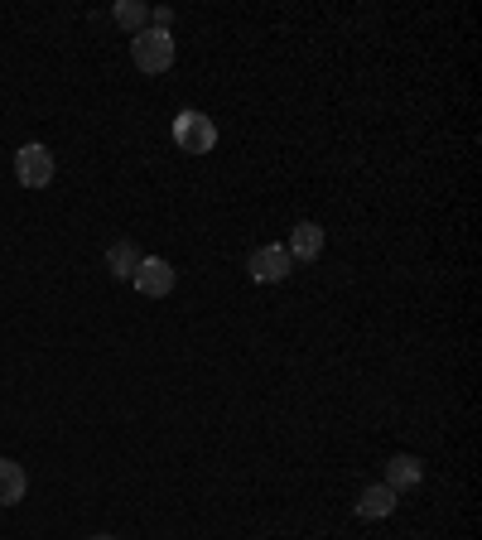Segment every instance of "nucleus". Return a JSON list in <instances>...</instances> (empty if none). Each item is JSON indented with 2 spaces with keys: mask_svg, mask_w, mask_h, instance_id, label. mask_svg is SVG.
<instances>
[{
  "mask_svg": "<svg viewBox=\"0 0 482 540\" xmlns=\"http://www.w3.org/2000/svg\"><path fill=\"white\" fill-rule=\"evenodd\" d=\"M131 58L140 73H169L174 68V34L169 29H140L131 34Z\"/></svg>",
  "mask_w": 482,
  "mask_h": 540,
  "instance_id": "f257e3e1",
  "label": "nucleus"
},
{
  "mask_svg": "<svg viewBox=\"0 0 482 540\" xmlns=\"http://www.w3.org/2000/svg\"><path fill=\"white\" fill-rule=\"evenodd\" d=\"M174 140H179V150L184 155H208L217 145V126H213V116H203V111H179L174 116Z\"/></svg>",
  "mask_w": 482,
  "mask_h": 540,
  "instance_id": "f03ea898",
  "label": "nucleus"
},
{
  "mask_svg": "<svg viewBox=\"0 0 482 540\" xmlns=\"http://www.w3.org/2000/svg\"><path fill=\"white\" fill-rule=\"evenodd\" d=\"M15 179L25 189H49L54 184V155L44 145H20L15 150Z\"/></svg>",
  "mask_w": 482,
  "mask_h": 540,
  "instance_id": "7ed1b4c3",
  "label": "nucleus"
},
{
  "mask_svg": "<svg viewBox=\"0 0 482 540\" xmlns=\"http://www.w3.org/2000/svg\"><path fill=\"white\" fill-rule=\"evenodd\" d=\"M174 280H179V275H174V266H169L164 256H140V266H135V275H131V285L150 299L174 295Z\"/></svg>",
  "mask_w": 482,
  "mask_h": 540,
  "instance_id": "20e7f679",
  "label": "nucleus"
},
{
  "mask_svg": "<svg viewBox=\"0 0 482 540\" xmlns=\"http://www.w3.org/2000/svg\"><path fill=\"white\" fill-rule=\"evenodd\" d=\"M246 270H251V280H256V285H280V280H290L295 261H290V251H285V246H261V251H251Z\"/></svg>",
  "mask_w": 482,
  "mask_h": 540,
  "instance_id": "39448f33",
  "label": "nucleus"
},
{
  "mask_svg": "<svg viewBox=\"0 0 482 540\" xmlns=\"http://www.w3.org/2000/svg\"><path fill=\"white\" fill-rule=\"evenodd\" d=\"M285 251H290V261H319L323 256V227L319 222H299L295 232H290V242H285Z\"/></svg>",
  "mask_w": 482,
  "mask_h": 540,
  "instance_id": "423d86ee",
  "label": "nucleus"
},
{
  "mask_svg": "<svg viewBox=\"0 0 482 540\" xmlns=\"http://www.w3.org/2000/svg\"><path fill=\"white\" fill-rule=\"evenodd\" d=\"M396 497H401V492H391L386 483L362 487V497H357V516H362V521H381V516L396 512Z\"/></svg>",
  "mask_w": 482,
  "mask_h": 540,
  "instance_id": "0eeeda50",
  "label": "nucleus"
},
{
  "mask_svg": "<svg viewBox=\"0 0 482 540\" xmlns=\"http://www.w3.org/2000/svg\"><path fill=\"white\" fill-rule=\"evenodd\" d=\"M420 478H425V468H420L415 454H396V459H386V487H391V492L420 487Z\"/></svg>",
  "mask_w": 482,
  "mask_h": 540,
  "instance_id": "6e6552de",
  "label": "nucleus"
},
{
  "mask_svg": "<svg viewBox=\"0 0 482 540\" xmlns=\"http://www.w3.org/2000/svg\"><path fill=\"white\" fill-rule=\"evenodd\" d=\"M25 492H29V473L15 459H0V507L25 502Z\"/></svg>",
  "mask_w": 482,
  "mask_h": 540,
  "instance_id": "1a4fd4ad",
  "label": "nucleus"
},
{
  "mask_svg": "<svg viewBox=\"0 0 482 540\" xmlns=\"http://www.w3.org/2000/svg\"><path fill=\"white\" fill-rule=\"evenodd\" d=\"M135 266H140V246L135 242H116L107 251V275H116V280H131Z\"/></svg>",
  "mask_w": 482,
  "mask_h": 540,
  "instance_id": "9d476101",
  "label": "nucleus"
},
{
  "mask_svg": "<svg viewBox=\"0 0 482 540\" xmlns=\"http://www.w3.org/2000/svg\"><path fill=\"white\" fill-rule=\"evenodd\" d=\"M116 25L131 29V34H140V29H150V10H145V0H116Z\"/></svg>",
  "mask_w": 482,
  "mask_h": 540,
  "instance_id": "9b49d317",
  "label": "nucleus"
},
{
  "mask_svg": "<svg viewBox=\"0 0 482 540\" xmlns=\"http://www.w3.org/2000/svg\"><path fill=\"white\" fill-rule=\"evenodd\" d=\"M92 540H116V536H92Z\"/></svg>",
  "mask_w": 482,
  "mask_h": 540,
  "instance_id": "f8f14e48",
  "label": "nucleus"
}]
</instances>
